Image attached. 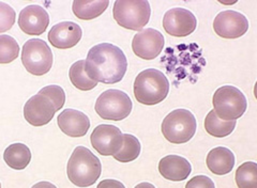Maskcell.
Masks as SVG:
<instances>
[{
    "instance_id": "cell-1",
    "label": "cell",
    "mask_w": 257,
    "mask_h": 188,
    "mask_svg": "<svg viewBox=\"0 0 257 188\" xmlns=\"http://www.w3.org/2000/svg\"><path fill=\"white\" fill-rule=\"evenodd\" d=\"M127 69L124 53L111 43H101L90 48L85 60V71L90 79L105 85L121 81Z\"/></svg>"
},
{
    "instance_id": "cell-2",
    "label": "cell",
    "mask_w": 257,
    "mask_h": 188,
    "mask_svg": "<svg viewBox=\"0 0 257 188\" xmlns=\"http://www.w3.org/2000/svg\"><path fill=\"white\" fill-rule=\"evenodd\" d=\"M102 172L100 159L85 146H77L68 161L67 174L72 184L86 188L98 181Z\"/></svg>"
},
{
    "instance_id": "cell-3",
    "label": "cell",
    "mask_w": 257,
    "mask_h": 188,
    "mask_svg": "<svg viewBox=\"0 0 257 188\" xmlns=\"http://www.w3.org/2000/svg\"><path fill=\"white\" fill-rule=\"evenodd\" d=\"M170 92V83L162 72L147 69L134 80V96L143 105L154 106L162 103Z\"/></svg>"
},
{
    "instance_id": "cell-4",
    "label": "cell",
    "mask_w": 257,
    "mask_h": 188,
    "mask_svg": "<svg viewBox=\"0 0 257 188\" xmlns=\"http://www.w3.org/2000/svg\"><path fill=\"white\" fill-rule=\"evenodd\" d=\"M197 122L191 111L176 109L170 112L162 122L161 130L167 141L174 144L187 143L194 137Z\"/></svg>"
},
{
    "instance_id": "cell-5",
    "label": "cell",
    "mask_w": 257,
    "mask_h": 188,
    "mask_svg": "<svg viewBox=\"0 0 257 188\" xmlns=\"http://www.w3.org/2000/svg\"><path fill=\"white\" fill-rule=\"evenodd\" d=\"M151 9L147 0H116L112 16L119 26L140 31L150 20Z\"/></svg>"
},
{
    "instance_id": "cell-6",
    "label": "cell",
    "mask_w": 257,
    "mask_h": 188,
    "mask_svg": "<svg viewBox=\"0 0 257 188\" xmlns=\"http://www.w3.org/2000/svg\"><path fill=\"white\" fill-rule=\"evenodd\" d=\"M212 105L216 117L224 121H232L243 116L247 102L244 94L238 88L223 86L214 92Z\"/></svg>"
},
{
    "instance_id": "cell-7",
    "label": "cell",
    "mask_w": 257,
    "mask_h": 188,
    "mask_svg": "<svg viewBox=\"0 0 257 188\" xmlns=\"http://www.w3.org/2000/svg\"><path fill=\"white\" fill-rule=\"evenodd\" d=\"M132 101L125 92L117 89L104 91L95 102L94 109L103 120L121 121L130 116Z\"/></svg>"
},
{
    "instance_id": "cell-8",
    "label": "cell",
    "mask_w": 257,
    "mask_h": 188,
    "mask_svg": "<svg viewBox=\"0 0 257 188\" xmlns=\"http://www.w3.org/2000/svg\"><path fill=\"white\" fill-rule=\"evenodd\" d=\"M53 53L43 40L31 39L24 44L22 62L26 71L35 76H43L53 67Z\"/></svg>"
},
{
    "instance_id": "cell-9",
    "label": "cell",
    "mask_w": 257,
    "mask_h": 188,
    "mask_svg": "<svg viewBox=\"0 0 257 188\" xmlns=\"http://www.w3.org/2000/svg\"><path fill=\"white\" fill-rule=\"evenodd\" d=\"M91 145L102 156H112L123 144V134L117 126L98 125L90 136Z\"/></svg>"
},
{
    "instance_id": "cell-10",
    "label": "cell",
    "mask_w": 257,
    "mask_h": 188,
    "mask_svg": "<svg viewBox=\"0 0 257 188\" xmlns=\"http://www.w3.org/2000/svg\"><path fill=\"white\" fill-rule=\"evenodd\" d=\"M213 30L223 39H238L244 36L248 30V21L243 14L234 10L222 11L215 16Z\"/></svg>"
},
{
    "instance_id": "cell-11",
    "label": "cell",
    "mask_w": 257,
    "mask_h": 188,
    "mask_svg": "<svg viewBox=\"0 0 257 188\" xmlns=\"http://www.w3.org/2000/svg\"><path fill=\"white\" fill-rule=\"evenodd\" d=\"M164 37L154 28H146L138 32L132 41L134 54L143 60H154L162 53Z\"/></svg>"
},
{
    "instance_id": "cell-12",
    "label": "cell",
    "mask_w": 257,
    "mask_h": 188,
    "mask_svg": "<svg viewBox=\"0 0 257 188\" xmlns=\"http://www.w3.org/2000/svg\"><path fill=\"white\" fill-rule=\"evenodd\" d=\"M197 27V20L191 11L183 8L168 10L163 18V28L167 35L183 38L192 35Z\"/></svg>"
},
{
    "instance_id": "cell-13",
    "label": "cell",
    "mask_w": 257,
    "mask_h": 188,
    "mask_svg": "<svg viewBox=\"0 0 257 188\" xmlns=\"http://www.w3.org/2000/svg\"><path fill=\"white\" fill-rule=\"evenodd\" d=\"M57 112L54 103L47 96L36 94L24 106V117L32 126H43L50 123Z\"/></svg>"
},
{
    "instance_id": "cell-14",
    "label": "cell",
    "mask_w": 257,
    "mask_h": 188,
    "mask_svg": "<svg viewBox=\"0 0 257 188\" xmlns=\"http://www.w3.org/2000/svg\"><path fill=\"white\" fill-rule=\"evenodd\" d=\"M50 25V16L44 8L31 5L23 9L19 15V26L28 36H41Z\"/></svg>"
},
{
    "instance_id": "cell-15",
    "label": "cell",
    "mask_w": 257,
    "mask_h": 188,
    "mask_svg": "<svg viewBox=\"0 0 257 188\" xmlns=\"http://www.w3.org/2000/svg\"><path fill=\"white\" fill-rule=\"evenodd\" d=\"M82 36V28L76 23L61 22L56 24L48 32V41L58 50H69L77 45Z\"/></svg>"
},
{
    "instance_id": "cell-16",
    "label": "cell",
    "mask_w": 257,
    "mask_h": 188,
    "mask_svg": "<svg viewBox=\"0 0 257 188\" xmlns=\"http://www.w3.org/2000/svg\"><path fill=\"white\" fill-rule=\"evenodd\" d=\"M57 124L63 134L72 138L84 137L90 128V120L82 111L66 109L58 116Z\"/></svg>"
},
{
    "instance_id": "cell-17",
    "label": "cell",
    "mask_w": 257,
    "mask_h": 188,
    "mask_svg": "<svg viewBox=\"0 0 257 188\" xmlns=\"http://www.w3.org/2000/svg\"><path fill=\"white\" fill-rule=\"evenodd\" d=\"M159 172L165 179L181 182L192 172V166L187 158L179 155H167L159 162Z\"/></svg>"
},
{
    "instance_id": "cell-18",
    "label": "cell",
    "mask_w": 257,
    "mask_h": 188,
    "mask_svg": "<svg viewBox=\"0 0 257 188\" xmlns=\"http://www.w3.org/2000/svg\"><path fill=\"white\" fill-rule=\"evenodd\" d=\"M206 165L213 174H228L235 167V155L225 146H216L208 153Z\"/></svg>"
},
{
    "instance_id": "cell-19",
    "label": "cell",
    "mask_w": 257,
    "mask_h": 188,
    "mask_svg": "<svg viewBox=\"0 0 257 188\" xmlns=\"http://www.w3.org/2000/svg\"><path fill=\"white\" fill-rule=\"evenodd\" d=\"M109 6L108 0H74L72 10L77 19L83 21H90L99 18Z\"/></svg>"
},
{
    "instance_id": "cell-20",
    "label": "cell",
    "mask_w": 257,
    "mask_h": 188,
    "mask_svg": "<svg viewBox=\"0 0 257 188\" xmlns=\"http://www.w3.org/2000/svg\"><path fill=\"white\" fill-rule=\"evenodd\" d=\"M4 159L10 168L14 170H24L31 160V152L24 143H13L8 146L4 153Z\"/></svg>"
},
{
    "instance_id": "cell-21",
    "label": "cell",
    "mask_w": 257,
    "mask_h": 188,
    "mask_svg": "<svg viewBox=\"0 0 257 188\" xmlns=\"http://www.w3.org/2000/svg\"><path fill=\"white\" fill-rule=\"evenodd\" d=\"M237 121H224L216 117L213 110L208 112L205 119V129L206 132L215 138H224L229 136L236 127Z\"/></svg>"
},
{
    "instance_id": "cell-22",
    "label": "cell",
    "mask_w": 257,
    "mask_h": 188,
    "mask_svg": "<svg viewBox=\"0 0 257 188\" xmlns=\"http://www.w3.org/2000/svg\"><path fill=\"white\" fill-rule=\"evenodd\" d=\"M69 77L72 85L80 91H89L98 86L96 81L87 76L85 71V60H79L72 64L69 71Z\"/></svg>"
},
{
    "instance_id": "cell-23",
    "label": "cell",
    "mask_w": 257,
    "mask_h": 188,
    "mask_svg": "<svg viewBox=\"0 0 257 188\" xmlns=\"http://www.w3.org/2000/svg\"><path fill=\"white\" fill-rule=\"evenodd\" d=\"M142 146L138 138L130 134H123V144L115 155H112L119 162H131L140 156Z\"/></svg>"
},
{
    "instance_id": "cell-24",
    "label": "cell",
    "mask_w": 257,
    "mask_h": 188,
    "mask_svg": "<svg viewBox=\"0 0 257 188\" xmlns=\"http://www.w3.org/2000/svg\"><path fill=\"white\" fill-rule=\"evenodd\" d=\"M235 181L238 188H257V165L254 161H245L236 171Z\"/></svg>"
},
{
    "instance_id": "cell-25",
    "label": "cell",
    "mask_w": 257,
    "mask_h": 188,
    "mask_svg": "<svg viewBox=\"0 0 257 188\" xmlns=\"http://www.w3.org/2000/svg\"><path fill=\"white\" fill-rule=\"evenodd\" d=\"M19 54L20 46L16 40L8 35H0V64L13 62Z\"/></svg>"
},
{
    "instance_id": "cell-26",
    "label": "cell",
    "mask_w": 257,
    "mask_h": 188,
    "mask_svg": "<svg viewBox=\"0 0 257 188\" xmlns=\"http://www.w3.org/2000/svg\"><path fill=\"white\" fill-rule=\"evenodd\" d=\"M39 94H42L47 96L50 99L56 107V110H60L64 103H66V93H64L63 89L60 86H56V85H52V86H47L44 87L43 89H41L39 91Z\"/></svg>"
},
{
    "instance_id": "cell-27",
    "label": "cell",
    "mask_w": 257,
    "mask_h": 188,
    "mask_svg": "<svg viewBox=\"0 0 257 188\" xmlns=\"http://www.w3.org/2000/svg\"><path fill=\"white\" fill-rule=\"evenodd\" d=\"M16 13L12 7L0 2V34L10 30L15 24Z\"/></svg>"
},
{
    "instance_id": "cell-28",
    "label": "cell",
    "mask_w": 257,
    "mask_h": 188,
    "mask_svg": "<svg viewBox=\"0 0 257 188\" xmlns=\"http://www.w3.org/2000/svg\"><path fill=\"white\" fill-rule=\"evenodd\" d=\"M186 188H215L212 179L207 175H196L189 179Z\"/></svg>"
},
{
    "instance_id": "cell-29",
    "label": "cell",
    "mask_w": 257,
    "mask_h": 188,
    "mask_svg": "<svg viewBox=\"0 0 257 188\" xmlns=\"http://www.w3.org/2000/svg\"><path fill=\"white\" fill-rule=\"evenodd\" d=\"M96 188H125V186L121 182L117 181V179L107 178L101 181Z\"/></svg>"
},
{
    "instance_id": "cell-30",
    "label": "cell",
    "mask_w": 257,
    "mask_h": 188,
    "mask_svg": "<svg viewBox=\"0 0 257 188\" xmlns=\"http://www.w3.org/2000/svg\"><path fill=\"white\" fill-rule=\"evenodd\" d=\"M31 188H57V187L50 182H39V183L35 184Z\"/></svg>"
},
{
    "instance_id": "cell-31",
    "label": "cell",
    "mask_w": 257,
    "mask_h": 188,
    "mask_svg": "<svg viewBox=\"0 0 257 188\" xmlns=\"http://www.w3.org/2000/svg\"><path fill=\"white\" fill-rule=\"evenodd\" d=\"M134 188H156V186L152 185L151 183H148V182H143V183H140L136 185Z\"/></svg>"
},
{
    "instance_id": "cell-32",
    "label": "cell",
    "mask_w": 257,
    "mask_h": 188,
    "mask_svg": "<svg viewBox=\"0 0 257 188\" xmlns=\"http://www.w3.org/2000/svg\"><path fill=\"white\" fill-rule=\"evenodd\" d=\"M0 188H2V184H0Z\"/></svg>"
}]
</instances>
